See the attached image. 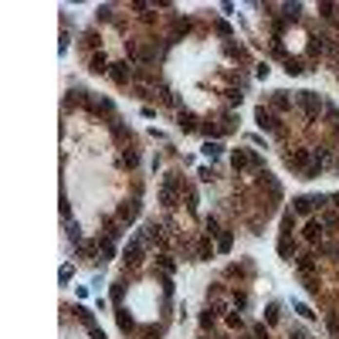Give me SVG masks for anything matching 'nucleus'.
<instances>
[{"label": "nucleus", "mask_w": 339, "mask_h": 339, "mask_svg": "<svg viewBox=\"0 0 339 339\" xmlns=\"http://www.w3.org/2000/svg\"><path fill=\"white\" fill-rule=\"evenodd\" d=\"M180 187H183L180 173H166V177H163V183H160V203H163V207H173V203H177V194H180Z\"/></svg>", "instance_id": "1"}, {"label": "nucleus", "mask_w": 339, "mask_h": 339, "mask_svg": "<svg viewBox=\"0 0 339 339\" xmlns=\"http://www.w3.org/2000/svg\"><path fill=\"white\" fill-rule=\"evenodd\" d=\"M295 102L302 105V112H305V119H309V122H316V119H319V112H322V99H319L316 92H299V95H295Z\"/></svg>", "instance_id": "2"}, {"label": "nucleus", "mask_w": 339, "mask_h": 339, "mask_svg": "<svg viewBox=\"0 0 339 339\" xmlns=\"http://www.w3.org/2000/svg\"><path fill=\"white\" fill-rule=\"evenodd\" d=\"M142 251H146V241H142L139 234H133V238H129V244L122 248V258H126V265H139V261H142Z\"/></svg>", "instance_id": "3"}, {"label": "nucleus", "mask_w": 339, "mask_h": 339, "mask_svg": "<svg viewBox=\"0 0 339 339\" xmlns=\"http://www.w3.org/2000/svg\"><path fill=\"white\" fill-rule=\"evenodd\" d=\"M285 163H288L292 170H302V173H305V170L312 166V149H295V153L285 156Z\"/></svg>", "instance_id": "4"}, {"label": "nucleus", "mask_w": 339, "mask_h": 339, "mask_svg": "<svg viewBox=\"0 0 339 339\" xmlns=\"http://www.w3.org/2000/svg\"><path fill=\"white\" fill-rule=\"evenodd\" d=\"M109 78H112L116 85H129V81L136 78V71L129 68V61H116V65L109 68Z\"/></svg>", "instance_id": "5"}, {"label": "nucleus", "mask_w": 339, "mask_h": 339, "mask_svg": "<svg viewBox=\"0 0 339 339\" xmlns=\"http://www.w3.org/2000/svg\"><path fill=\"white\" fill-rule=\"evenodd\" d=\"M255 122H258L265 133H275V129H278V119L271 116V109H265V105H258V109H255Z\"/></svg>", "instance_id": "6"}, {"label": "nucleus", "mask_w": 339, "mask_h": 339, "mask_svg": "<svg viewBox=\"0 0 339 339\" xmlns=\"http://www.w3.org/2000/svg\"><path fill=\"white\" fill-rule=\"evenodd\" d=\"M136 217H139V200H122L119 203V220H122V224H133Z\"/></svg>", "instance_id": "7"}, {"label": "nucleus", "mask_w": 339, "mask_h": 339, "mask_svg": "<svg viewBox=\"0 0 339 339\" xmlns=\"http://www.w3.org/2000/svg\"><path fill=\"white\" fill-rule=\"evenodd\" d=\"M231 166H234V170H248V166H251V170H255V153L234 149V153H231Z\"/></svg>", "instance_id": "8"}, {"label": "nucleus", "mask_w": 339, "mask_h": 339, "mask_svg": "<svg viewBox=\"0 0 339 339\" xmlns=\"http://www.w3.org/2000/svg\"><path fill=\"white\" fill-rule=\"evenodd\" d=\"M271 109H275V112H288V109H292L288 92H271Z\"/></svg>", "instance_id": "9"}, {"label": "nucleus", "mask_w": 339, "mask_h": 339, "mask_svg": "<svg viewBox=\"0 0 339 339\" xmlns=\"http://www.w3.org/2000/svg\"><path fill=\"white\" fill-rule=\"evenodd\" d=\"M278 255H281L285 261H292V258H295V241H292L288 234H281V241H278Z\"/></svg>", "instance_id": "10"}, {"label": "nucleus", "mask_w": 339, "mask_h": 339, "mask_svg": "<svg viewBox=\"0 0 339 339\" xmlns=\"http://www.w3.org/2000/svg\"><path fill=\"white\" fill-rule=\"evenodd\" d=\"M295 265H299V271L309 278V275L316 271V255H299V258H295Z\"/></svg>", "instance_id": "11"}, {"label": "nucleus", "mask_w": 339, "mask_h": 339, "mask_svg": "<svg viewBox=\"0 0 339 339\" xmlns=\"http://www.w3.org/2000/svg\"><path fill=\"white\" fill-rule=\"evenodd\" d=\"M109 58H105V55H95V58H92V65H88V71H92V75H109Z\"/></svg>", "instance_id": "12"}, {"label": "nucleus", "mask_w": 339, "mask_h": 339, "mask_svg": "<svg viewBox=\"0 0 339 339\" xmlns=\"http://www.w3.org/2000/svg\"><path fill=\"white\" fill-rule=\"evenodd\" d=\"M322 234H326L322 220H309V224H305V238H309V241H319Z\"/></svg>", "instance_id": "13"}, {"label": "nucleus", "mask_w": 339, "mask_h": 339, "mask_svg": "<svg viewBox=\"0 0 339 339\" xmlns=\"http://www.w3.org/2000/svg\"><path fill=\"white\" fill-rule=\"evenodd\" d=\"M177 119H180V129H183V133H194V129H197L194 112H183V109H180V116H177Z\"/></svg>", "instance_id": "14"}, {"label": "nucleus", "mask_w": 339, "mask_h": 339, "mask_svg": "<svg viewBox=\"0 0 339 339\" xmlns=\"http://www.w3.org/2000/svg\"><path fill=\"white\" fill-rule=\"evenodd\" d=\"M116 319H119V329H122V333H133V316H129V309H116Z\"/></svg>", "instance_id": "15"}, {"label": "nucleus", "mask_w": 339, "mask_h": 339, "mask_svg": "<svg viewBox=\"0 0 339 339\" xmlns=\"http://www.w3.org/2000/svg\"><path fill=\"white\" fill-rule=\"evenodd\" d=\"M231 248H234V234H231V231H224V234L217 238V251H220V255H227Z\"/></svg>", "instance_id": "16"}, {"label": "nucleus", "mask_w": 339, "mask_h": 339, "mask_svg": "<svg viewBox=\"0 0 339 339\" xmlns=\"http://www.w3.org/2000/svg\"><path fill=\"white\" fill-rule=\"evenodd\" d=\"M75 312H78V322H81L85 329H92V326H95V316H92V309H85V305H78Z\"/></svg>", "instance_id": "17"}, {"label": "nucleus", "mask_w": 339, "mask_h": 339, "mask_svg": "<svg viewBox=\"0 0 339 339\" xmlns=\"http://www.w3.org/2000/svg\"><path fill=\"white\" fill-rule=\"evenodd\" d=\"M88 105H92V112H99V116H102V112L112 116V102H109V99H95V102H88Z\"/></svg>", "instance_id": "18"}, {"label": "nucleus", "mask_w": 339, "mask_h": 339, "mask_svg": "<svg viewBox=\"0 0 339 339\" xmlns=\"http://www.w3.org/2000/svg\"><path fill=\"white\" fill-rule=\"evenodd\" d=\"M220 153H224V146H220V142H217V139H214V142H210V139H207V146H203V156H207V160H217V156H220Z\"/></svg>", "instance_id": "19"}, {"label": "nucleus", "mask_w": 339, "mask_h": 339, "mask_svg": "<svg viewBox=\"0 0 339 339\" xmlns=\"http://www.w3.org/2000/svg\"><path fill=\"white\" fill-rule=\"evenodd\" d=\"M112 255H116V241H99V258L109 261Z\"/></svg>", "instance_id": "20"}, {"label": "nucleus", "mask_w": 339, "mask_h": 339, "mask_svg": "<svg viewBox=\"0 0 339 339\" xmlns=\"http://www.w3.org/2000/svg\"><path fill=\"white\" fill-rule=\"evenodd\" d=\"M281 10H285V20H299V14H302V3H285Z\"/></svg>", "instance_id": "21"}, {"label": "nucleus", "mask_w": 339, "mask_h": 339, "mask_svg": "<svg viewBox=\"0 0 339 339\" xmlns=\"http://www.w3.org/2000/svg\"><path fill=\"white\" fill-rule=\"evenodd\" d=\"M68 238H71V241H75V248H78V244H81V224H78V220H75V224H71V220H68Z\"/></svg>", "instance_id": "22"}, {"label": "nucleus", "mask_w": 339, "mask_h": 339, "mask_svg": "<svg viewBox=\"0 0 339 339\" xmlns=\"http://www.w3.org/2000/svg\"><path fill=\"white\" fill-rule=\"evenodd\" d=\"M122 166H129V170L139 166V153H136V149H126V153H122Z\"/></svg>", "instance_id": "23"}, {"label": "nucleus", "mask_w": 339, "mask_h": 339, "mask_svg": "<svg viewBox=\"0 0 339 339\" xmlns=\"http://www.w3.org/2000/svg\"><path fill=\"white\" fill-rule=\"evenodd\" d=\"M214 258V248L207 244V241H200V248H197V261H210Z\"/></svg>", "instance_id": "24"}, {"label": "nucleus", "mask_w": 339, "mask_h": 339, "mask_svg": "<svg viewBox=\"0 0 339 339\" xmlns=\"http://www.w3.org/2000/svg\"><path fill=\"white\" fill-rule=\"evenodd\" d=\"M160 99H163L166 105H180V102H177V95H173V88H166V85H160Z\"/></svg>", "instance_id": "25"}, {"label": "nucleus", "mask_w": 339, "mask_h": 339, "mask_svg": "<svg viewBox=\"0 0 339 339\" xmlns=\"http://www.w3.org/2000/svg\"><path fill=\"white\" fill-rule=\"evenodd\" d=\"M292 231H295V214H285V217H281V234L292 238Z\"/></svg>", "instance_id": "26"}, {"label": "nucleus", "mask_w": 339, "mask_h": 339, "mask_svg": "<svg viewBox=\"0 0 339 339\" xmlns=\"http://www.w3.org/2000/svg\"><path fill=\"white\" fill-rule=\"evenodd\" d=\"M156 261H160V268L166 271V275H170V271H177V261H173V258H170V255H160V258H156Z\"/></svg>", "instance_id": "27"}, {"label": "nucleus", "mask_w": 339, "mask_h": 339, "mask_svg": "<svg viewBox=\"0 0 339 339\" xmlns=\"http://www.w3.org/2000/svg\"><path fill=\"white\" fill-rule=\"evenodd\" d=\"M207 234H210V238H220V234H224L220 224H217V217H207Z\"/></svg>", "instance_id": "28"}, {"label": "nucleus", "mask_w": 339, "mask_h": 339, "mask_svg": "<svg viewBox=\"0 0 339 339\" xmlns=\"http://www.w3.org/2000/svg\"><path fill=\"white\" fill-rule=\"evenodd\" d=\"M319 220H322V227H336V224H339V214H333V210H326V214H322Z\"/></svg>", "instance_id": "29"}, {"label": "nucleus", "mask_w": 339, "mask_h": 339, "mask_svg": "<svg viewBox=\"0 0 339 339\" xmlns=\"http://www.w3.org/2000/svg\"><path fill=\"white\" fill-rule=\"evenodd\" d=\"M319 14H322V17H336L339 3H319Z\"/></svg>", "instance_id": "30"}, {"label": "nucleus", "mask_w": 339, "mask_h": 339, "mask_svg": "<svg viewBox=\"0 0 339 339\" xmlns=\"http://www.w3.org/2000/svg\"><path fill=\"white\" fill-rule=\"evenodd\" d=\"M285 71H288V75H302L305 68H302V61H295V58H288V61H285Z\"/></svg>", "instance_id": "31"}, {"label": "nucleus", "mask_w": 339, "mask_h": 339, "mask_svg": "<svg viewBox=\"0 0 339 339\" xmlns=\"http://www.w3.org/2000/svg\"><path fill=\"white\" fill-rule=\"evenodd\" d=\"M326 326H329V333H333V336H339V316H336V312H329V316H326Z\"/></svg>", "instance_id": "32"}, {"label": "nucleus", "mask_w": 339, "mask_h": 339, "mask_svg": "<svg viewBox=\"0 0 339 339\" xmlns=\"http://www.w3.org/2000/svg\"><path fill=\"white\" fill-rule=\"evenodd\" d=\"M295 312H299L302 319H316V312H312V309H309L305 302H295Z\"/></svg>", "instance_id": "33"}, {"label": "nucleus", "mask_w": 339, "mask_h": 339, "mask_svg": "<svg viewBox=\"0 0 339 339\" xmlns=\"http://www.w3.org/2000/svg\"><path fill=\"white\" fill-rule=\"evenodd\" d=\"M227 326H231V329H241V326H244L241 312H227Z\"/></svg>", "instance_id": "34"}, {"label": "nucleus", "mask_w": 339, "mask_h": 339, "mask_svg": "<svg viewBox=\"0 0 339 339\" xmlns=\"http://www.w3.org/2000/svg\"><path fill=\"white\" fill-rule=\"evenodd\" d=\"M71 275H75V268H71V265H61V271H58V281H61V285H68V281H71Z\"/></svg>", "instance_id": "35"}, {"label": "nucleus", "mask_w": 339, "mask_h": 339, "mask_svg": "<svg viewBox=\"0 0 339 339\" xmlns=\"http://www.w3.org/2000/svg\"><path fill=\"white\" fill-rule=\"evenodd\" d=\"M214 319H217V312H210V309H207V312L200 316V326H203V329H214Z\"/></svg>", "instance_id": "36"}, {"label": "nucleus", "mask_w": 339, "mask_h": 339, "mask_svg": "<svg viewBox=\"0 0 339 339\" xmlns=\"http://www.w3.org/2000/svg\"><path fill=\"white\" fill-rule=\"evenodd\" d=\"M265 322H268V326L278 322V305H268V309H265Z\"/></svg>", "instance_id": "37"}, {"label": "nucleus", "mask_w": 339, "mask_h": 339, "mask_svg": "<svg viewBox=\"0 0 339 339\" xmlns=\"http://www.w3.org/2000/svg\"><path fill=\"white\" fill-rule=\"evenodd\" d=\"M227 105H241V92L238 88H227Z\"/></svg>", "instance_id": "38"}, {"label": "nucleus", "mask_w": 339, "mask_h": 339, "mask_svg": "<svg viewBox=\"0 0 339 339\" xmlns=\"http://www.w3.org/2000/svg\"><path fill=\"white\" fill-rule=\"evenodd\" d=\"M122 295H126V288L116 281V285H112V302H122Z\"/></svg>", "instance_id": "39"}, {"label": "nucleus", "mask_w": 339, "mask_h": 339, "mask_svg": "<svg viewBox=\"0 0 339 339\" xmlns=\"http://www.w3.org/2000/svg\"><path fill=\"white\" fill-rule=\"evenodd\" d=\"M214 31H217V34H220V38H227V34H231V27H227V24H224V20H217V24H214Z\"/></svg>", "instance_id": "40"}, {"label": "nucleus", "mask_w": 339, "mask_h": 339, "mask_svg": "<svg viewBox=\"0 0 339 339\" xmlns=\"http://www.w3.org/2000/svg\"><path fill=\"white\" fill-rule=\"evenodd\" d=\"M255 339H268V329H265V322H258V326H255Z\"/></svg>", "instance_id": "41"}, {"label": "nucleus", "mask_w": 339, "mask_h": 339, "mask_svg": "<svg viewBox=\"0 0 339 339\" xmlns=\"http://www.w3.org/2000/svg\"><path fill=\"white\" fill-rule=\"evenodd\" d=\"M268 71H271V68H268V65H265V61H261V65L255 68V75H258V78H268Z\"/></svg>", "instance_id": "42"}, {"label": "nucleus", "mask_w": 339, "mask_h": 339, "mask_svg": "<svg viewBox=\"0 0 339 339\" xmlns=\"http://www.w3.org/2000/svg\"><path fill=\"white\" fill-rule=\"evenodd\" d=\"M112 17V7H99V20H109Z\"/></svg>", "instance_id": "43"}, {"label": "nucleus", "mask_w": 339, "mask_h": 339, "mask_svg": "<svg viewBox=\"0 0 339 339\" xmlns=\"http://www.w3.org/2000/svg\"><path fill=\"white\" fill-rule=\"evenodd\" d=\"M200 180H214V170L210 166H200Z\"/></svg>", "instance_id": "44"}, {"label": "nucleus", "mask_w": 339, "mask_h": 339, "mask_svg": "<svg viewBox=\"0 0 339 339\" xmlns=\"http://www.w3.org/2000/svg\"><path fill=\"white\" fill-rule=\"evenodd\" d=\"M288 339H309V333H305V329H292V336Z\"/></svg>", "instance_id": "45"}, {"label": "nucleus", "mask_w": 339, "mask_h": 339, "mask_svg": "<svg viewBox=\"0 0 339 339\" xmlns=\"http://www.w3.org/2000/svg\"><path fill=\"white\" fill-rule=\"evenodd\" d=\"M88 333H92V339H105V333H102V329H99V326H92V329H88Z\"/></svg>", "instance_id": "46"}, {"label": "nucleus", "mask_w": 339, "mask_h": 339, "mask_svg": "<svg viewBox=\"0 0 339 339\" xmlns=\"http://www.w3.org/2000/svg\"><path fill=\"white\" fill-rule=\"evenodd\" d=\"M142 339H160V329H146V336Z\"/></svg>", "instance_id": "47"}, {"label": "nucleus", "mask_w": 339, "mask_h": 339, "mask_svg": "<svg viewBox=\"0 0 339 339\" xmlns=\"http://www.w3.org/2000/svg\"><path fill=\"white\" fill-rule=\"evenodd\" d=\"M336 136H339V122H336Z\"/></svg>", "instance_id": "48"}, {"label": "nucleus", "mask_w": 339, "mask_h": 339, "mask_svg": "<svg viewBox=\"0 0 339 339\" xmlns=\"http://www.w3.org/2000/svg\"><path fill=\"white\" fill-rule=\"evenodd\" d=\"M336 166H339V163H336Z\"/></svg>", "instance_id": "49"}]
</instances>
